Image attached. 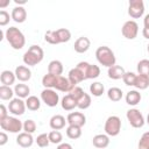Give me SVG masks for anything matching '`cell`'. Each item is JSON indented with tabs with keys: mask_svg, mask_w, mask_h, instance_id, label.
<instances>
[{
	"mask_svg": "<svg viewBox=\"0 0 149 149\" xmlns=\"http://www.w3.org/2000/svg\"><path fill=\"white\" fill-rule=\"evenodd\" d=\"M0 127H1L2 130L16 134V133H20L23 129V123L16 116H9L8 115L5 119L0 120Z\"/></svg>",
	"mask_w": 149,
	"mask_h": 149,
	"instance_id": "4",
	"label": "cell"
},
{
	"mask_svg": "<svg viewBox=\"0 0 149 149\" xmlns=\"http://www.w3.org/2000/svg\"><path fill=\"white\" fill-rule=\"evenodd\" d=\"M56 36H57V41H58V44L59 43H65V42H69L70 38H71V33L69 29L66 28H59L56 30Z\"/></svg>",
	"mask_w": 149,
	"mask_h": 149,
	"instance_id": "28",
	"label": "cell"
},
{
	"mask_svg": "<svg viewBox=\"0 0 149 149\" xmlns=\"http://www.w3.org/2000/svg\"><path fill=\"white\" fill-rule=\"evenodd\" d=\"M14 1H15V3H17L19 6H20V5H24V3L27 2L26 0H14Z\"/></svg>",
	"mask_w": 149,
	"mask_h": 149,
	"instance_id": "50",
	"label": "cell"
},
{
	"mask_svg": "<svg viewBox=\"0 0 149 149\" xmlns=\"http://www.w3.org/2000/svg\"><path fill=\"white\" fill-rule=\"evenodd\" d=\"M16 143L22 147V148H29L33 146L34 143V139H33V135L29 134V133H19L17 137H16Z\"/></svg>",
	"mask_w": 149,
	"mask_h": 149,
	"instance_id": "19",
	"label": "cell"
},
{
	"mask_svg": "<svg viewBox=\"0 0 149 149\" xmlns=\"http://www.w3.org/2000/svg\"><path fill=\"white\" fill-rule=\"evenodd\" d=\"M14 93L17 95V98H21V99L28 98L30 93V88L26 84H16L14 87Z\"/></svg>",
	"mask_w": 149,
	"mask_h": 149,
	"instance_id": "27",
	"label": "cell"
},
{
	"mask_svg": "<svg viewBox=\"0 0 149 149\" xmlns=\"http://www.w3.org/2000/svg\"><path fill=\"white\" fill-rule=\"evenodd\" d=\"M26 106L29 111H37L41 107V100L36 95H29L26 100Z\"/></svg>",
	"mask_w": 149,
	"mask_h": 149,
	"instance_id": "30",
	"label": "cell"
},
{
	"mask_svg": "<svg viewBox=\"0 0 149 149\" xmlns=\"http://www.w3.org/2000/svg\"><path fill=\"white\" fill-rule=\"evenodd\" d=\"M56 79H57V76L56 74L47 73L42 78V85L45 88H54L55 87V84H56Z\"/></svg>",
	"mask_w": 149,
	"mask_h": 149,
	"instance_id": "33",
	"label": "cell"
},
{
	"mask_svg": "<svg viewBox=\"0 0 149 149\" xmlns=\"http://www.w3.org/2000/svg\"><path fill=\"white\" fill-rule=\"evenodd\" d=\"M141 93L136 90H130L126 94V102L130 106H135L141 101Z\"/></svg>",
	"mask_w": 149,
	"mask_h": 149,
	"instance_id": "26",
	"label": "cell"
},
{
	"mask_svg": "<svg viewBox=\"0 0 149 149\" xmlns=\"http://www.w3.org/2000/svg\"><path fill=\"white\" fill-rule=\"evenodd\" d=\"M35 141H36V144H37L38 147H41V148H45V147H48V146H49V143H50L49 135H48V134H45V133L40 134Z\"/></svg>",
	"mask_w": 149,
	"mask_h": 149,
	"instance_id": "38",
	"label": "cell"
},
{
	"mask_svg": "<svg viewBox=\"0 0 149 149\" xmlns=\"http://www.w3.org/2000/svg\"><path fill=\"white\" fill-rule=\"evenodd\" d=\"M90 92L94 97H100L105 92V87H104V85L100 81H94V83H92L90 85Z\"/></svg>",
	"mask_w": 149,
	"mask_h": 149,
	"instance_id": "35",
	"label": "cell"
},
{
	"mask_svg": "<svg viewBox=\"0 0 149 149\" xmlns=\"http://www.w3.org/2000/svg\"><path fill=\"white\" fill-rule=\"evenodd\" d=\"M95 58L100 65L106 66V68H111L115 65V62H116L114 52L112 51L111 48L106 45H101L95 50Z\"/></svg>",
	"mask_w": 149,
	"mask_h": 149,
	"instance_id": "3",
	"label": "cell"
},
{
	"mask_svg": "<svg viewBox=\"0 0 149 149\" xmlns=\"http://www.w3.org/2000/svg\"><path fill=\"white\" fill-rule=\"evenodd\" d=\"M10 16L16 23H23L26 21V19H27V10L22 6H16V7H14L12 9Z\"/></svg>",
	"mask_w": 149,
	"mask_h": 149,
	"instance_id": "17",
	"label": "cell"
},
{
	"mask_svg": "<svg viewBox=\"0 0 149 149\" xmlns=\"http://www.w3.org/2000/svg\"><path fill=\"white\" fill-rule=\"evenodd\" d=\"M57 149H72V146L70 143H61L58 144Z\"/></svg>",
	"mask_w": 149,
	"mask_h": 149,
	"instance_id": "46",
	"label": "cell"
},
{
	"mask_svg": "<svg viewBox=\"0 0 149 149\" xmlns=\"http://www.w3.org/2000/svg\"><path fill=\"white\" fill-rule=\"evenodd\" d=\"M68 121L65 120V118L61 114H56L54 116H51L50 121H49V125H50V128L52 130H61L65 127V123Z\"/></svg>",
	"mask_w": 149,
	"mask_h": 149,
	"instance_id": "20",
	"label": "cell"
},
{
	"mask_svg": "<svg viewBox=\"0 0 149 149\" xmlns=\"http://www.w3.org/2000/svg\"><path fill=\"white\" fill-rule=\"evenodd\" d=\"M142 35H143L144 38L149 40V28H143L142 29Z\"/></svg>",
	"mask_w": 149,
	"mask_h": 149,
	"instance_id": "47",
	"label": "cell"
},
{
	"mask_svg": "<svg viewBox=\"0 0 149 149\" xmlns=\"http://www.w3.org/2000/svg\"><path fill=\"white\" fill-rule=\"evenodd\" d=\"M10 19H12V16H9V13H7L5 9L0 10V26H2V27L6 26Z\"/></svg>",
	"mask_w": 149,
	"mask_h": 149,
	"instance_id": "43",
	"label": "cell"
},
{
	"mask_svg": "<svg viewBox=\"0 0 149 149\" xmlns=\"http://www.w3.org/2000/svg\"><path fill=\"white\" fill-rule=\"evenodd\" d=\"M9 0H0V8H5L9 5Z\"/></svg>",
	"mask_w": 149,
	"mask_h": 149,
	"instance_id": "48",
	"label": "cell"
},
{
	"mask_svg": "<svg viewBox=\"0 0 149 149\" xmlns=\"http://www.w3.org/2000/svg\"><path fill=\"white\" fill-rule=\"evenodd\" d=\"M148 125H149V113H148V116H147V121H146Z\"/></svg>",
	"mask_w": 149,
	"mask_h": 149,
	"instance_id": "51",
	"label": "cell"
},
{
	"mask_svg": "<svg viewBox=\"0 0 149 149\" xmlns=\"http://www.w3.org/2000/svg\"><path fill=\"white\" fill-rule=\"evenodd\" d=\"M70 94H72L74 97V99L77 100V107L79 109H87L90 106H91V97L90 94L85 93V91L79 87V86H76L71 92Z\"/></svg>",
	"mask_w": 149,
	"mask_h": 149,
	"instance_id": "5",
	"label": "cell"
},
{
	"mask_svg": "<svg viewBox=\"0 0 149 149\" xmlns=\"http://www.w3.org/2000/svg\"><path fill=\"white\" fill-rule=\"evenodd\" d=\"M15 76L20 81H28L31 78V71L26 65H19L15 69Z\"/></svg>",
	"mask_w": 149,
	"mask_h": 149,
	"instance_id": "18",
	"label": "cell"
},
{
	"mask_svg": "<svg viewBox=\"0 0 149 149\" xmlns=\"http://www.w3.org/2000/svg\"><path fill=\"white\" fill-rule=\"evenodd\" d=\"M105 133L108 136H116L121 130V119L116 115H111L105 122Z\"/></svg>",
	"mask_w": 149,
	"mask_h": 149,
	"instance_id": "6",
	"label": "cell"
},
{
	"mask_svg": "<svg viewBox=\"0 0 149 149\" xmlns=\"http://www.w3.org/2000/svg\"><path fill=\"white\" fill-rule=\"evenodd\" d=\"M139 149H149V132L142 134L139 141Z\"/></svg>",
	"mask_w": 149,
	"mask_h": 149,
	"instance_id": "42",
	"label": "cell"
},
{
	"mask_svg": "<svg viewBox=\"0 0 149 149\" xmlns=\"http://www.w3.org/2000/svg\"><path fill=\"white\" fill-rule=\"evenodd\" d=\"M68 78H69V80H70L74 86H76L77 84L81 83L83 80H86L84 72H83V71H81V69H80V68H78L77 65H76V68H73V69H71V70L69 71Z\"/></svg>",
	"mask_w": 149,
	"mask_h": 149,
	"instance_id": "15",
	"label": "cell"
},
{
	"mask_svg": "<svg viewBox=\"0 0 149 149\" xmlns=\"http://www.w3.org/2000/svg\"><path fill=\"white\" fill-rule=\"evenodd\" d=\"M143 24H144V28H149V14H147L143 19Z\"/></svg>",
	"mask_w": 149,
	"mask_h": 149,
	"instance_id": "49",
	"label": "cell"
},
{
	"mask_svg": "<svg viewBox=\"0 0 149 149\" xmlns=\"http://www.w3.org/2000/svg\"><path fill=\"white\" fill-rule=\"evenodd\" d=\"M144 14V3L142 0H130L128 3V15L133 19H139Z\"/></svg>",
	"mask_w": 149,
	"mask_h": 149,
	"instance_id": "11",
	"label": "cell"
},
{
	"mask_svg": "<svg viewBox=\"0 0 149 149\" xmlns=\"http://www.w3.org/2000/svg\"><path fill=\"white\" fill-rule=\"evenodd\" d=\"M49 140H50V143H54V144H61L62 140H63V135L59 130H51L49 134Z\"/></svg>",
	"mask_w": 149,
	"mask_h": 149,
	"instance_id": "37",
	"label": "cell"
},
{
	"mask_svg": "<svg viewBox=\"0 0 149 149\" xmlns=\"http://www.w3.org/2000/svg\"><path fill=\"white\" fill-rule=\"evenodd\" d=\"M125 73H126V71H125V69L121 65H113V66L108 68V71H107L108 77L111 79H114V80L122 79Z\"/></svg>",
	"mask_w": 149,
	"mask_h": 149,
	"instance_id": "22",
	"label": "cell"
},
{
	"mask_svg": "<svg viewBox=\"0 0 149 149\" xmlns=\"http://www.w3.org/2000/svg\"><path fill=\"white\" fill-rule=\"evenodd\" d=\"M134 86L139 90H146L149 86V77L144 74H136Z\"/></svg>",
	"mask_w": 149,
	"mask_h": 149,
	"instance_id": "31",
	"label": "cell"
},
{
	"mask_svg": "<svg viewBox=\"0 0 149 149\" xmlns=\"http://www.w3.org/2000/svg\"><path fill=\"white\" fill-rule=\"evenodd\" d=\"M126 116H127V120H128L129 125L133 128H141L146 123V120L143 118V114L137 108H130V109H128Z\"/></svg>",
	"mask_w": 149,
	"mask_h": 149,
	"instance_id": "7",
	"label": "cell"
},
{
	"mask_svg": "<svg viewBox=\"0 0 149 149\" xmlns=\"http://www.w3.org/2000/svg\"><path fill=\"white\" fill-rule=\"evenodd\" d=\"M23 130L26 133H29V134H33L35 130H36V123L34 120L31 119H28L23 122Z\"/></svg>",
	"mask_w": 149,
	"mask_h": 149,
	"instance_id": "40",
	"label": "cell"
},
{
	"mask_svg": "<svg viewBox=\"0 0 149 149\" xmlns=\"http://www.w3.org/2000/svg\"><path fill=\"white\" fill-rule=\"evenodd\" d=\"M5 37H6L7 42L10 44V47L15 50L22 49L26 44V37H24L23 33L16 27L7 28V30L5 31Z\"/></svg>",
	"mask_w": 149,
	"mask_h": 149,
	"instance_id": "1",
	"label": "cell"
},
{
	"mask_svg": "<svg viewBox=\"0 0 149 149\" xmlns=\"http://www.w3.org/2000/svg\"><path fill=\"white\" fill-rule=\"evenodd\" d=\"M92 143L98 149H104L109 144V137L107 134H97L92 139Z\"/></svg>",
	"mask_w": 149,
	"mask_h": 149,
	"instance_id": "21",
	"label": "cell"
},
{
	"mask_svg": "<svg viewBox=\"0 0 149 149\" xmlns=\"http://www.w3.org/2000/svg\"><path fill=\"white\" fill-rule=\"evenodd\" d=\"M147 50H148V52H149V43H148V45H147Z\"/></svg>",
	"mask_w": 149,
	"mask_h": 149,
	"instance_id": "52",
	"label": "cell"
},
{
	"mask_svg": "<svg viewBox=\"0 0 149 149\" xmlns=\"http://www.w3.org/2000/svg\"><path fill=\"white\" fill-rule=\"evenodd\" d=\"M74 51L78 52V54H84L86 52L90 47H91V41L88 37L86 36H81V37H78L74 42Z\"/></svg>",
	"mask_w": 149,
	"mask_h": 149,
	"instance_id": "16",
	"label": "cell"
},
{
	"mask_svg": "<svg viewBox=\"0 0 149 149\" xmlns=\"http://www.w3.org/2000/svg\"><path fill=\"white\" fill-rule=\"evenodd\" d=\"M44 40L50 44H58L57 36H56V30H48L44 34Z\"/></svg>",
	"mask_w": 149,
	"mask_h": 149,
	"instance_id": "41",
	"label": "cell"
},
{
	"mask_svg": "<svg viewBox=\"0 0 149 149\" xmlns=\"http://www.w3.org/2000/svg\"><path fill=\"white\" fill-rule=\"evenodd\" d=\"M26 108V101H23L21 98H13L8 104V111L13 115H22Z\"/></svg>",
	"mask_w": 149,
	"mask_h": 149,
	"instance_id": "12",
	"label": "cell"
},
{
	"mask_svg": "<svg viewBox=\"0 0 149 149\" xmlns=\"http://www.w3.org/2000/svg\"><path fill=\"white\" fill-rule=\"evenodd\" d=\"M135 79H136V74H135L134 72H130V71L126 72L125 76H123V78H122L123 83H125L127 86H134Z\"/></svg>",
	"mask_w": 149,
	"mask_h": 149,
	"instance_id": "39",
	"label": "cell"
},
{
	"mask_svg": "<svg viewBox=\"0 0 149 149\" xmlns=\"http://www.w3.org/2000/svg\"><path fill=\"white\" fill-rule=\"evenodd\" d=\"M15 79H16L15 72H12L9 70H3L0 74V80H1L2 85H6V86L13 85L15 83Z\"/></svg>",
	"mask_w": 149,
	"mask_h": 149,
	"instance_id": "25",
	"label": "cell"
},
{
	"mask_svg": "<svg viewBox=\"0 0 149 149\" xmlns=\"http://www.w3.org/2000/svg\"><path fill=\"white\" fill-rule=\"evenodd\" d=\"M6 116H8V114H7V108H6V106H5L3 104H1V105H0V120H1V119H5Z\"/></svg>",
	"mask_w": 149,
	"mask_h": 149,
	"instance_id": "44",
	"label": "cell"
},
{
	"mask_svg": "<svg viewBox=\"0 0 149 149\" xmlns=\"http://www.w3.org/2000/svg\"><path fill=\"white\" fill-rule=\"evenodd\" d=\"M76 86L69 80L68 77H63V76H57V79H56V84H55V87L57 91H61V92H66V93H70Z\"/></svg>",
	"mask_w": 149,
	"mask_h": 149,
	"instance_id": "13",
	"label": "cell"
},
{
	"mask_svg": "<svg viewBox=\"0 0 149 149\" xmlns=\"http://www.w3.org/2000/svg\"><path fill=\"white\" fill-rule=\"evenodd\" d=\"M121 33L127 40H134L139 34V24L134 20L126 21L121 28Z\"/></svg>",
	"mask_w": 149,
	"mask_h": 149,
	"instance_id": "10",
	"label": "cell"
},
{
	"mask_svg": "<svg viewBox=\"0 0 149 149\" xmlns=\"http://www.w3.org/2000/svg\"><path fill=\"white\" fill-rule=\"evenodd\" d=\"M41 100L49 107H55L59 102V95L52 88H44L41 92Z\"/></svg>",
	"mask_w": 149,
	"mask_h": 149,
	"instance_id": "9",
	"label": "cell"
},
{
	"mask_svg": "<svg viewBox=\"0 0 149 149\" xmlns=\"http://www.w3.org/2000/svg\"><path fill=\"white\" fill-rule=\"evenodd\" d=\"M107 97L111 101H114V102H118L122 99L123 97V93L121 91V88L119 87H111L108 91H107Z\"/></svg>",
	"mask_w": 149,
	"mask_h": 149,
	"instance_id": "29",
	"label": "cell"
},
{
	"mask_svg": "<svg viewBox=\"0 0 149 149\" xmlns=\"http://www.w3.org/2000/svg\"><path fill=\"white\" fill-rule=\"evenodd\" d=\"M44 51L38 45H30L23 55V63L28 66H35L43 61Z\"/></svg>",
	"mask_w": 149,
	"mask_h": 149,
	"instance_id": "2",
	"label": "cell"
},
{
	"mask_svg": "<svg viewBox=\"0 0 149 149\" xmlns=\"http://www.w3.org/2000/svg\"><path fill=\"white\" fill-rule=\"evenodd\" d=\"M7 141H8L7 134H6L5 132H1V133H0V146H5V144L7 143Z\"/></svg>",
	"mask_w": 149,
	"mask_h": 149,
	"instance_id": "45",
	"label": "cell"
},
{
	"mask_svg": "<svg viewBox=\"0 0 149 149\" xmlns=\"http://www.w3.org/2000/svg\"><path fill=\"white\" fill-rule=\"evenodd\" d=\"M63 64L61 61L58 59H54L49 63L48 65V73H51V74H56V76H62L63 73Z\"/></svg>",
	"mask_w": 149,
	"mask_h": 149,
	"instance_id": "24",
	"label": "cell"
},
{
	"mask_svg": "<svg viewBox=\"0 0 149 149\" xmlns=\"http://www.w3.org/2000/svg\"><path fill=\"white\" fill-rule=\"evenodd\" d=\"M61 105H62V108L65 109V111H72L77 107V100L74 99V97L72 94H66L65 97L62 98V101H61Z\"/></svg>",
	"mask_w": 149,
	"mask_h": 149,
	"instance_id": "23",
	"label": "cell"
},
{
	"mask_svg": "<svg viewBox=\"0 0 149 149\" xmlns=\"http://www.w3.org/2000/svg\"><path fill=\"white\" fill-rule=\"evenodd\" d=\"M137 72L139 74H144L149 77V59H141L137 63Z\"/></svg>",
	"mask_w": 149,
	"mask_h": 149,
	"instance_id": "36",
	"label": "cell"
},
{
	"mask_svg": "<svg viewBox=\"0 0 149 149\" xmlns=\"http://www.w3.org/2000/svg\"><path fill=\"white\" fill-rule=\"evenodd\" d=\"M14 90L10 88V86L1 85L0 86V99L1 100H12L14 95Z\"/></svg>",
	"mask_w": 149,
	"mask_h": 149,
	"instance_id": "34",
	"label": "cell"
},
{
	"mask_svg": "<svg viewBox=\"0 0 149 149\" xmlns=\"http://www.w3.org/2000/svg\"><path fill=\"white\" fill-rule=\"evenodd\" d=\"M66 121L71 126H77L81 128L86 123V116L81 112H71L66 116Z\"/></svg>",
	"mask_w": 149,
	"mask_h": 149,
	"instance_id": "14",
	"label": "cell"
},
{
	"mask_svg": "<svg viewBox=\"0 0 149 149\" xmlns=\"http://www.w3.org/2000/svg\"><path fill=\"white\" fill-rule=\"evenodd\" d=\"M66 136L71 140H77L81 136V128L77 126H71L69 125L66 128Z\"/></svg>",
	"mask_w": 149,
	"mask_h": 149,
	"instance_id": "32",
	"label": "cell"
},
{
	"mask_svg": "<svg viewBox=\"0 0 149 149\" xmlns=\"http://www.w3.org/2000/svg\"><path fill=\"white\" fill-rule=\"evenodd\" d=\"M77 66L81 69L86 79H94V78H98L100 74V68L98 65L90 64L87 62H79Z\"/></svg>",
	"mask_w": 149,
	"mask_h": 149,
	"instance_id": "8",
	"label": "cell"
}]
</instances>
